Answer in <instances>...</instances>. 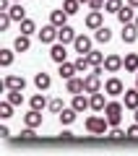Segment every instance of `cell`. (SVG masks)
Here are the masks:
<instances>
[{"instance_id":"17","label":"cell","mask_w":138,"mask_h":156,"mask_svg":"<svg viewBox=\"0 0 138 156\" xmlns=\"http://www.w3.org/2000/svg\"><path fill=\"white\" fill-rule=\"evenodd\" d=\"M99 26H104V18H102V11H91V13L86 16V29L96 31Z\"/></svg>"},{"instance_id":"2","label":"cell","mask_w":138,"mask_h":156,"mask_svg":"<svg viewBox=\"0 0 138 156\" xmlns=\"http://www.w3.org/2000/svg\"><path fill=\"white\" fill-rule=\"evenodd\" d=\"M86 130L91 135H107L110 133V122H107L104 115H91V117H86Z\"/></svg>"},{"instance_id":"50","label":"cell","mask_w":138,"mask_h":156,"mask_svg":"<svg viewBox=\"0 0 138 156\" xmlns=\"http://www.w3.org/2000/svg\"><path fill=\"white\" fill-rule=\"evenodd\" d=\"M13 3H24V0H13Z\"/></svg>"},{"instance_id":"37","label":"cell","mask_w":138,"mask_h":156,"mask_svg":"<svg viewBox=\"0 0 138 156\" xmlns=\"http://www.w3.org/2000/svg\"><path fill=\"white\" fill-rule=\"evenodd\" d=\"M120 8H122V0H107V3H104V13H115V16H117Z\"/></svg>"},{"instance_id":"5","label":"cell","mask_w":138,"mask_h":156,"mask_svg":"<svg viewBox=\"0 0 138 156\" xmlns=\"http://www.w3.org/2000/svg\"><path fill=\"white\" fill-rule=\"evenodd\" d=\"M99 73H89L86 78H83V91H86V94H96V91H102V81H99Z\"/></svg>"},{"instance_id":"4","label":"cell","mask_w":138,"mask_h":156,"mask_svg":"<svg viewBox=\"0 0 138 156\" xmlns=\"http://www.w3.org/2000/svg\"><path fill=\"white\" fill-rule=\"evenodd\" d=\"M37 34H39V42H42V44H55V42H57V26H55V23L42 26Z\"/></svg>"},{"instance_id":"21","label":"cell","mask_w":138,"mask_h":156,"mask_svg":"<svg viewBox=\"0 0 138 156\" xmlns=\"http://www.w3.org/2000/svg\"><path fill=\"white\" fill-rule=\"evenodd\" d=\"M65 91L68 94H83V78H68L65 81Z\"/></svg>"},{"instance_id":"44","label":"cell","mask_w":138,"mask_h":156,"mask_svg":"<svg viewBox=\"0 0 138 156\" xmlns=\"http://www.w3.org/2000/svg\"><path fill=\"white\" fill-rule=\"evenodd\" d=\"M0 11H11V0H0Z\"/></svg>"},{"instance_id":"49","label":"cell","mask_w":138,"mask_h":156,"mask_svg":"<svg viewBox=\"0 0 138 156\" xmlns=\"http://www.w3.org/2000/svg\"><path fill=\"white\" fill-rule=\"evenodd\" d=\"M136 89H138V73H136Z\"/></svg>"},{"instance_id":"47","label":"cell","mask_w":138,"mask_h":156,"mask_svg":"<svg viewBox=\"0 0 138 156\" xmlns=\"http://www.w3.org/2000/svg\"><path fill=\"white\" fill-rule=\"evenodd\" d=\"M81 5H89V0H81Z\"/></svg>"},{"instance_id":"23","label":"cell","mask_w":138,"mask_h":156,"mask_svg":"<svg viewBox=\"0 0 138 156\" xmlns=\"http://www.w3.org/2000/svg\"><path fill=\"white\" fill-rule=\"evenodd\" d=\"M29 104H31V109H39V112H42L44 107H50V101H47V96L39 91V94H34L31 99H29Z\"/></svg>"},{"instance_id":"28","label":"cell","mask_w":138,"mask_h":156,"mask_svg":"<svg viewBox=\"0 0 138 156\" xmlns=\"http://www.w3.org/2000/svg\"><path fill=\"white\" fill-rule=\"evenodd\" d=\"M122 62H125V70L128 73H138V55H136V52L125 55V57H122Z\"/></svg>"},{"instance_id":"15","label":"cell","mask_w":138,"mask_h":156,"mask_svg":"<svg viewBox=\"0 0 138 156\" xmlns=\"http://www.w3.org/2000/svg\"><path fill=\"white\" fill-rule=\"evenodd\" d=\"M68 18H71V16H68V13L63 11V8H52V11H50V23H55L57 29H60V26H65V23H68Z\"/></svg>"},{"instance_id":"16","label":"cell","mask_w":138,"mask_h":156,"mask_svg":"<svg viewBox=\"0 0 138 156\" xmlns=\"http://www.w3.org/2000/svg\"><path fill=\"white\" fill-rule=\"evenodd\" d=\"M122 104H125V109H138V89H125Z\"/></svg>"},{"instance_id":"20","label":"cell","mask_w":138,"mask_h":156,"mask_svg":"<svg viewBox=\"0 0 138 156\" xmlns=\"http://www.w3.org/2000/svg\"><path fill=\"white\" fill-rule=\"evenodd\" d=\"M89 99H91V109H94V112H104V107H107L104 91H96V94H89Z\"/></svg>"},{"instance_id":"12","label":"cell","mask_w":138,"mask_h":156,"mask_svg":"<svg viewBox=\"0 0 138 156\" xmlns=\"http://www.w3.org/2000/svg\"><path fill=\"white\" fill-rule=\"evenodd\" d=\"M117 21H120L122 26H125V23H133V21H136V8L125 3V5H122L120 11H117Z\"/></svg>"},{"instance_id":"8","label":"cell","mask_w":138,"mask_h":156,"mask_svg":"<svg viewBox=\"0 0 138 156\" xmlns=\"http://www.w3.org/2000/svg\"><path fill=\"white\" fill-rule=\"evenodd\" d=\"M76 37H78V34H76V29H73V26H68V23L57 29V42H63V44H73V42H76Z\"/></svg>"},{"instance_id":"38","label":"cell","mask_w":138,"mask_h":156,"mask_svg":"<svg viewBox=\"0 0 138 156\" xmlns=\"http://www.w3.org/2000/svg\"><path fill=\"white\" fill-rule=\"evenodd\" d=\"M47 109H50L52 115H60V112L65 109V104H63V99H52V101H50V107H47Z\"/></svg>"},{"instance_id":"45","label":"cell","mask_w":138,"mask_h":156,"mask_svg":"<svg viewBox=\"0 0 138 156\" xmlns=\"http://www.w3.org/2000/svg\"><path fill=\"white\" fill-rule=\"evenodd\" d=\"M128 5H133V8H138V0H125Z\"/></svg>"},{"instance_id":"39","label":"cell","mask_w":138,"mask_h":156,"mask_svg":"<svg viewBox=\"0 0 138 156\" xmlns=\"http://www.w3.org/2000/svg\"><path fill=\"white\" fill-rule=\"evenodd\" d=\"M34 130H37V128H29V125H26L18 138H21V140H37V133H34Z\"/></svg>"},{"instance_id":"35","label":"cell","mask_w":138,"mask_h":156,"mask_svg":"<svg viewBox=\"0 0 138 156\" xmlns=\"http://www.w3.org/2000/svg\"><path fill=\"white\" fill-rule=\"evenodd\" d=\"M13 107L16 104H11V101H0V117H3V120H8V117H13Z\"/></svg>"},{"instance_id":"34","label":"cell","mask_w":138,"mask_h":156,"mask_svg":"<svg viewBox=\"0 0 138 156\" xmlns=\"http://www.w3.org/2000/svg\"><path fill=\"white\" fill-rule=\"evenodd\" d=\"M107 138H112V140H122V138H128V130H122L120 125H115V128H110Z\"/></svg>"},{"instance_id":"14","label":"cell","mask_w":138,"mask_h":156,"mask_svg":"<svg viewBox=\"0 0 138 156\" xmlns=\"http://www.w3.org/2000/svg\"><path fill=\"white\" fill-rule=\"evenodd\" d=\"M120 68H125V62H122L120 55H107L104 57V70L107 73H117Z\"/></svg>"},{"instance_id":"29","label":"cell","mask_w":138,"mask_h":156,"mask_svg":"<svg viewBox=\"0 0 138 156\" xmlns=\"http://www.w3.org/2000/svg\"><path fill=\"white\" fill-rule=\"evenodd\" d=\"M63 11H65L68 16H76V13L81 11V0H63Z\"/></svg>"},{"instance_id":"31","label":"cell","mask_w":138,"mask_h":156,"mask_svg":"<svg viewBox=\"0 0 138 156\" xmlns=\"http://www.w3.org/2000/svg\"><path fill=\"white\" fill-rule=\"evenodd\" d=\"M13 52H16V50H0V65H3V68H11L13 65Z\"/></svg>"},{"instance_id":"36","label":"cell","mask_w":138,"mask_h":156,"mask_svg":"<svg viewBox=\"0 0 138 156\" xmlns=\"http://www.w3.org/2000/svg\"><path fill=\"white\" fill-rule=\"evenodd\" d=\"M11 23H13L11 13H8V11H0V31H8V29H11Z\"/></svg>"},{"instance_id":"6","label":"cell","mask_w":138,"mask_h":156,"mask_svg":"<svg viewBox=\"0 0 138 156\" xmlns=\"http://www.w3.org/2000/svg\"><path fill=\"white\" fill-rule=\"evenodd\" d=\"M73 50H76L78 55H89V52L94 50V47H91V37H86V34H78L76 42H73Z\"/></svg>"},{"instance_id":"32","label":"cell","mask_w":138,"mask_h":156,"mask_svg":"<svg viewBox=\"0 0 138 156\" xmlns=\"http://www.w3.org/2000/svg\"><path fill=\"white\" fill-rule=\"evenodd\" d=\"M18 29H21V34H29V37H31V34L37 31V23H34L31 18H24V21L18 23Z\"/></svg>"},{"instance_id":"40","label":"cell","mask_w":138,"mask_h":156,"mask_svg":"<svg viewBox=\"0 0 138 156\" xmlns=\"http://www.w3.org/2000/svg\"><path fill=\"white\" fill-rule=\"evenodd\" d=\"M104 3H107V0H89L91 11H102V8H104Z\"/></svg>"},{"instance_id":"33","label":"cell","mask_w":138,"mask_h":156,"mask_svg":"<svg viewBox=\"0 0 138 156\" xmlns=\"http://www.w3.org/2000/svg\"><path fill=\"white\" fill-rule=\"evenodd\" d=\"M76 70H78V73H86V70H91V60H89L86 55H78V60H76Z\"/></svg>"},{"instance_id":"46","label":"cell","mask_w":138,"mask_h":156,"mask_svg":"<svg viewBox=\"0 0 138 156\" xmlns=\"http://www.w3.org/2000/svg\"><path fill=\"white\" fill-rule=\"evenodd\" d=\"M133 112H136V115H133V120H136V122H138V109H133Z\"/></svg>"},{"instance_id":"13","label":"cell","mask_w":138,"mask_h":156,"mask_svg":"<svg viewBox=\"0 0 138 156\" xmlns=\"http://www.w3.org/2000/svg\"><path fill=\"white\" fill-rule=\"evenodd\" d=\"M71 107L81 115V112H86V109H91V99L89 96H83V94H73V101H71Z\"/></svg>"},{"instance_id":"25","label":"cell","mask_w":138,"mask_h":156,"mask_svg":"<svg viewBox=\"0 0 138 156\" xmlns=\"http://www.w3.org/2000/svg\"><path fill=\"white\" fill-rule=\"evenodd\" d=\"M94 39L99 42V44H107V42L112 39V29H107V26H99V29L94 31Z\"/></svg>"},{"instance_id":"18","label":"cell","mask_w":138,"mask_h":156,"mask_svg":"<svg viewBox=\"0 0 138 156\" xmlns=\"http://www.w3.org/2000/svg\"><path fill=\"white\" fill-rule=\"evenodd\" d=\"M34 86H37L39 91H47L52 86V78H50V73H44V70H39L37 76H34Z\"/></svg>"},{"instance_id":"11","label":"cell","mask_w":138,"mask_h":156,"mask_svg":"<svg viewBox=\"0 0 138 156\" xmlns=\"http://www.w3.org/2000/svg\"><path fill=\"white\" fill-rule=\"evenodd\" d=\"M120 37H122V42H125V44H136V39H138V26H136V23H125V26H122V31H120Z\"/></svg>"},{"instance_id":"24","label":"cell","mask_w":138,"mask_h":156,"mask_svg":"<svg viewBox=\"0 0 138 156\" xmlns=\"http://www.w3.org/2000/svg\"><path fill=\"white\" fill-rule=\"evenodd\" d=\"M76 115H78V112L73 109V107H65V109L57 115V117H60V125H73V122H76Z\"/></svg>"},{"instance_id":"9","label":"cell","mask_w":138,"mask_h":156,"mask_svg":"<svg viewBox=\"0 0 138 156\" xmlns=\"http://www.w3.org/2000/svg\"><path fill=\"white\" fill-rule=\"evenodd\" d=\"M50 57L60 65V62H65L68 60V52H65V44L63 42H55V44H50Z\"/></svg>"},{"instance_id":"41","label":"cell","mask_w":138,"mask_h":156,"mask_svg":"<svg viewBox=\"0 0 138 156\" xmlns=\"http://www.w3.org/2000/svg\"><path fill=\"white\" fill-rule=\"evenodd\" d=\"M128 138H133V140H138V122H133L130 128H128Z\"/></svg>"},{"instance_id":"10","label":"cell","mask_w":138,"mask_h":156,"mask_svg":"<svg viewBox=\"0 0 138 156\" xmlns=\"http://www.w3.org/2000/svg\"><path fill=\"white\" fill-rule=\"evenodd\" d=\"M42 122H44V117L39 109H29L24 115V125H29V128H42Z\"/></svg>"},{"instance_id":"22","label":"cell","mask_w":138,"mask_h":156,"mask_svg":"<svg viewBox=\"0 0 138 156\" xmlns=\"http://www.w3.org/2000/svg\"><path fill=\"white\" fill-rule=\"evenodd\" d=\"M57 73H60V78H65V81H68V78H73V76H76V62H60V68H57Z\"/></svg>"},{"instance_id":"26","label":"cell","mask_w":138,"mask_h":156,"mask_svg":"<svg viewBox=\"0 0 138 156\" xmlns=\"http://www.w3.org/2000/svg\"><path fill=\"white\" fill-rule=\"evenodd\" d=\"M8 13H11V18H13V21H18V23H21L24 18H26V11H24V3H13Z\"/></svg>"},{"instance_id":"27","label":"cell","mask_w":138,"mask_h":156,"mask_svg":"<svg viewBox=\"0 0 138 156\" xmlns=\"http://www.w3.org/2000/svg\"><path fill=\"white\" fill-rule=\"evenodd\" d=\"M5 99L11 101V104L18 107V104H24V91H21V89H8V91H5Z\"/></svg>"},{"instance_id":"3","label":"cell","mask_w":138,"mask_h":156,"mask_svg":"<svg viewBox=\"0 0 138 156\" xmlns=\"http://www.w3.org/2000/svg\"><path fill=\"white\" fill-rule=\"evenodd\" d=\"M104 94L107 96H122V94H125V86H122V81L117 76H112V78L104 81Z\"/></svg>"},{"instance_id":"42","label":"cell","mask_w":138,"mask_h":156,"mask_svg":"<svg viewBox=\"0 0 138 156\" xmlns=\"http://www.w3.org/2000/svg\"><path fill=\"white\" fill-rule=\"evenodd\" d=\"M0 138H11V130H8V125H0Z\"/></svg>"},{"instance_id":"1","label":"cell","mask_w":138,"mask_h":156,"mask_svg":"<svg viewBox=\"0 0 138 156\" xmlns=\"http://www.w3.org/2000/svg\"><path fill=\"white\" fill-rule=\"evenodd\" d=\"M122 112H125V104H122V101H107V107H104V112H102V115L107 117L110 128H115V125L122 122Z\"/></svg>"},{"instance_id":"7","label":"cell","mask_w":138,"mask_h":156,"mask_svg":"<svg viewBox=\"0 0 138 156\" xmlns=\"http://www.w3.org/2000/svg\"><path fill=\"white\" fill-rule=\"evenodd\" d=\"M8 89H26V78H24V76H13V73H11V76H5V78H3V91H8Z\"/></svg>"},{"instance_id":"48","label":"cell","mask_w":138,"mask_h":156,"mask_svg":"<svg viewBox=\"0 0 138 156\" xmlns=\"http://www.w3.org/2000/svg\"><path fill=\"white\" fill-rule=\"evenodd\" d=\"M133 23H136V26H138V13H136V21H133Z\"/></svg>"},{"instance_id":"30","label":"cell","mask_w":138,"mask_h":156,"mask_svg":"<svg viewBox=\"0 0 138 156\" xmlns=\"http://www.w3.org/2000/svg\"><path fill=\"white\" fill-rule=\"evenodd\" d=\"M86 57L91 60V68H99V65H104V55H102L99 50H91V52H89Z\"/></svg>"},{"instance_id":"19","label":"cell","mask_w":138,"mask_h":156,"mask_svg":"<svg viewBox=\"0 0 138 156\" xmlns=\"http://www.w3.org/2000/svg\"><path fill=\"white\" fill-rule=\"evenodd\" d=\"M13 50L16 52H29L31 50V37H29V34H18L16 42H13Z\"/></svg>"},{"instance_id":"43","label":"cell","mask_w":138,"mask_h":156,"mask_svg":"<svg viewBox=\"0 0 138 156\" xmlns=\"http://www.w3.org/2000/svg\"><path fill=\"white\" fill-rule=\"evenodd\" d=\"M60 138H63V140H73V138H76V135H73L71 130H63V133H60Z\"/></svg>"}]
</instances>
